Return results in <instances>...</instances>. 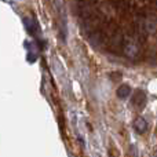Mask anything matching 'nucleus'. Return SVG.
Here are the masks:
<instances>
[{
  "label": "nucleus",
  "instance_id": "4",
  "mask_svg": "<svg viewBox=\"0 0 157 157\" xmlns=\"http://www.w3.org/2000/svg\"><path fill=\"white\" fill-rule=\"evenodd\" d=\"M80 6H94L98 3V0H78Z\"/></svg>",
  "mask_w": 157,
  "mask_h": 157
},
{
  "label": "nucleus",
  "instance_id": "5",
  "mask_svg": "<svg viewBox=\"0 0 157 157\" xmlns=\"http://www.w3.org/2000/svg\"><path fill=\"white\" fill-rule=\"evenodd\" d=\"M121 73H120V72H113V73H110V78L113 81H120L121 80Z\"/></svg>",
  "mask_w": 157,
  "mask_h": 157
},
{
  "label": "nucleus",
  "instance_id": "3",
  "mask_svg": "<svg viewBox=\"0 0 157 157\" xmlns=\"http://www.w3.org/2000/svg\"><path fill=\"white\" fill-rule=\"evenodd\" d=\"M130 94H131V88H130V86H127V84H121V86L117 88V97L121 98V99L128 98Z\"/></svg>",
  "mask_w": 157,
  "mask_h": 157
},
{
  "label": "nucleus",
  "instance_id": "1",
  "mask_svg": "<svg viewBox=\"0 0 157 157\" xmlns=\"http://www.w3.org/2000/svg\"><path fill=\"white\" fill-rule=\"evenodd\" d=\"M131 103H132L134 108H136L138 110L145 108L146 105V94H145L142 90H136L132 94V98H131Z\"/></svg>",
  "mask_w": 157,
  "mask_h": 157
},
{
  "label": "nucleus",
  "instance_id": "2",
  "mask_svg": "<svg viewBox=\"0 0 157 157\" xmlns=\"http://www.w3.org/2000/svg\"><path fill=\"white\" fill-rule=\"evenodd\" d=\"M134 128L138 134H145L147 131V123L144 117H136V120L134 121Z\"/></svg>",
  "mask_w": 157,
  "mask_h": 157
}]
</instances>
